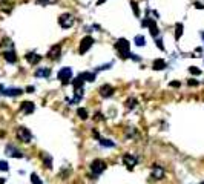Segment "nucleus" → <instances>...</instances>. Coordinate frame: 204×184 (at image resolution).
Masks as SVG:
<instances>
[{
  "label": "nucleus",
  "instance_id": "1",
  "mask_svg": "<svg viewBox=\"0 0 204 184\" xmlns=\"http://www.w3.org/2000/svg\"><path fill=\"white\" fill-rule=\"evenodd\" d=\"M129 46H130V43L126 39H118V42L115 43V48L118 49V52L121 54L123 58L129 57Z\"/></svg>",
  "mask_w": 204,
  "mask_h": 184
},
{
  "label": "nucleus",
  "instance_id": "2",
  "mask_svg": "<svg viewBox=\"0 0 204 184\" xmlns=\"http://www.w3.org/2000/svg\"><path fill=\"white\" fill-rule=\"evenodd\" d=\"M104 169H106V163H104L103 160H94V161L91 163V170L94 172V175L103 174Z\"/></svg>",
  "mask_w": 204,
  "mask_h": 184
},
{
  "label": "nucleus",
  "instance_id": "3",
  "mask_svg": "<svg viewBox=\"0 0 204 184\" xmlns=\"http://www.w3.org/2000/svg\"><path fill=\"white\" fill-rule=\"evenodd\" d=\"M141 26H149V29H151V36H152V37H157V36L160 34V31H158L157 23H155L154 19H144V20L141 22Z\"/></svg>",
  "mask_w": 204,
  "mask_h": 184
},
{
  "label": "nucleus",
  "instance_id": "4",
  "mask_svg": "<svg viewBox=\"0 0 204 184\" xmlns=\"http://www.w3.org/2000/svg\"><path fill=\"white\" fill-rule=\"evenodd\" d=\"M17 138L23 143H31V138H32V134L29 132V129L26 128H19L17 129Z\"/></svg>",
  "mask_w": 204,
  "mask_h": 184
},
{
  "label": "nucleus",
  "instance_id": "5",
  "mask_svg": "<svg viewBox=\"0 0 204 184\" xmlns=\"http://www.w3.org/2000/svg\"><path fill=\"white\" fill-rule=\"evenodd\" d=\"M58 23H60V26H62V28L68 29V28H71V26L74 25V17H72L71 14H63V15H60Z\"/></svg>",
  "mask_w": 204,
  "mask_h": 184
},
{
  "label": "nucleus",
  "instance_id": "6",
  "mask_svg": "<svg viewBox=\"0 0 204 184\" xmlns=\"http://www.w3.org/2000/svg\"><path fill=\"white\" fill-rule=\"evenodd\" d=\"M58 78L62 80L63 85H68L69 80L72 78V71H71V68H63V69H60V71H58Z\"/></svg>",
  "mask_w": 204,
  "mask_h": 184
},
{
  "label": "nucleus",
  "instance_id": "7",
  "mask_svg": "<svg viewBox=\"0 0 204 184\" xmlns=\"http://www.w3.org/2000/svg\"><path fill=\"white\" fill-rule=\"evenodd\" d=\"M123 163H124V166L129 169V170H132L135 166H137V163H138V158L135 157V155H130V153H126L124 157H123Z\"/></svg>",
  "mask_w": 204,
  "mask_h": 184
},
{
  "label": "nucleus",
  "instance_id": "8",
  "mask_svg": "<svg viewBox=\"0 0 204 184\" xmlns=\"http://www.w3.org/2000/svg\"><path fill=\"white\" fill-rule=\"evenodd\" d=\"M94 45V39L91 37V36H86V37H83L82 42H80V54H84V52H87L89 51V48Z\"/></svg>",
  "mask_w": 204,
  "mask_h": 184
},
{
  "label": "nucleus",
  "instance_id": "9",
  "mask_svg": "<svg viewBox=\"0 0 204 184\" xmlns=\"http://www.w3.org/2000/svg\"><path fill=\"white\" fill-rule=\"evenodd\" d=\"M152 178L154 180H163L164 178V169L158 164H154L152 167Z\"/></svg>",
  "mask_w": 204,
  "mask_h": 184
},
{
  "label": "nucleus",
  "instance_id": "10",
  "mask_svg": "<svg viewBox=\"0 0 204 184\" xmlns=\"http://www.w3.org/2000/svg\"><path fill=\"white\" fill-rule=\"evenodd\" d=\"M6 155L14 157V158H22V157H23V153H22L19 149H15L12 144H8V146H6Z\"/></svg>",
  "mask_w": 204,
  "mask_h": 184
},
{
  "label": "nucleus",
  "instance_id": "11",
  "mask_svg": "<svg viewBox=\"0 0 204 184\" xmlns=\"http://www.w3.org/2000/svg\"><path fill=\"white\" fill-rule=\"evenodd\" d=\"M20 109H22V112H25L26 115H29V114L34 112L36 106H34V103H31V101H23V103L20 104Z\"/></svg>",
  "mask_w": 204,
  "mask_h": 184
},
{
  "label": "nucleus",
  "instance_id": "12",
  "mask_svg": "<svg viewBox=\"0 0 204 184\" xmlns=\"http://www.w3.org/2000/svg\"><path fill=\"white\" fill-rule=\"evenodd\" d=\"M2 94L6 95V97H17V95H22L23 91L20 88H8V89H3Z\"/></svg>",
  "mask_w": 204,
  "mask_h": 184
},
{
  "label": "nucleus",
  "instance_id": "13",
  "mask_svg": "<svg viewBox=\"0 0 204 184\" xmlns=\"http://www.w3.org/2000/svg\"><path fill=\"white\" fill-rule=\"evenodd\" d=\"M60 51H62V46L60 45H54L51 48V51L48 52V57L52 58V60H57L60 57Z\"/></svg>",
  "mask_w": 204,
  "mask_h": 184
},
{
  "label": "nucleus",
  "instance_id": "14",
  "mask_svg": "<svg viewBox=\"0 0 204 184\" xmlns=\"http://www.w3.org/2000/svg\"><path fill=\"white\" fill-rule=\"evenodd\" d=\"M112 94H114V88H112L111 85H104V86H101V88H100V95H101V97H104V98L111 97Z\"/></svg>",
  "mask_w": 204,
  "mask_h": 184
},
{
  "label": "nucleus",
  "instance_id": "15",
  "mask_svg": "<svg viewBox=\"0 0 204 184\" xmlns=\"http://www.w3.org/2000/svg\"><path fill=\"white\" fill-rule=\"evenodd\" d=\"M26 60L31 63V65H37L41 60V55H37L36 52H28L26 54Z\"/></svg>",
  "mask_w": 204,
  "mask_h": 184
},
{
  "label": "nucleus",
  "instance_id": "16",
  "mask_svg": "<svg viewBox=\"0 0 204 184\" xmlns=\"http://www.w3.org/2000/svg\"><path fill=\"white\" fill-rule=\"evenodd\" d=\"M3 57H5V60L8 63H15V60H17V55H15V52L12 49L11 51H5L3 52Z\"/></svg>",
  "mask_w": 204,
  "mask_h": 184
},
{
  "label": "nucleus",
  "instance_id": "17",
  "mask_svg": "<svg viewBox=\"0 0 204 184\" xmlns=\"http://www.w3.org/2000/svg\"><path fill=\"white\" fill-rule=\"evenodd\" d=\"M79 77L82 78L83 82H94L95 80V74L94 72H82Z\"/></svg>",
  "mask_w": 204,
  "mask_h": 184
},
{
  "label": "nucleus",
  "instance_id": "18",
  "mask_svg": "<svg viewBox=\"0 0 204 184\" xmlns=\"http://www.w3.org/2000/svg\"><path fill=\"white\" fill-rule=\"evenodd\" d=\"M154 69L155 71H161V69H164L166 68V61H164L163 58H157V60H154Z\"/></svg>",
  "mask_w": 204,
  "mask_h": 184
},
{
  "label": "nucleus",
  "instance_id": "19",
  "mask_svg": "<svg viewBox=\"0 0 204 184\" xmlns=\"http://www.w3.org/2000/svg\"><path fill=\"white\" fill-rule=\"evenodd\" d=\"M83 82L80 77H77V78H74L72 80V86H74V91H80V89H83Z\"/></svg>",
  "mask_w": 204,
  "mask_h": 184
},
{
  "label": "nucleus",
  "instance_id": "20",
  "mask_svg": "<svg viewBox=\"0 0 204 184\" xmlns=\"http://www.w3.org/2000/svg\"><path fill=\"white\" fill-rule=\"evenodd\" d=\"M49 74H51V71L46 68H40V69H37L36 71V77H49Z\"/></svg>",
  "mask_w": 204,
  "mask_h": 184
},
{
  "label": "nucleus",
  "instance_id": "21",
  "mask_svg": "<svg viewBox=\"0 0 204 184\" xmlns=\"http://www.w3.org/2000/svg\"><path fill=\"white\" fill-rule=\"evenodd\" d=\"M181 36H183V23H176L175 25V39L180 40Z\"/></svg>",
  "mask_w": 204,
  "mask_h": 184
},
{
  "label": "nucleus",
  "instance_id": "22",
  "mask_svg": "<svg viewBox=\"0 0 204 184\" xmlns=\"http://www.w3.org/2000/svg\"><path fill=\"white\" fill-rule=\"evenodd\" d=\"M100 144L104 146V147H114V146H115L114 141H111V140H104V138H100Z\"/></svg>",
  "mask_w": 204,
  "mask_h": 184
},
{
  "label": "nucleus",
  "instance_id": "23",
  "mask_svg": "<svg viewBox=\"0 0 204 184\" xmlns=\"http://www.w3.org/2000/svg\"><path fill=\"white\" fill-rule=\"evenodd\" d=\"M77 115H79L82 120H86V118H87V111H86L84 107H79V109H77Z\"/></svg>",
  "mask_w": 204,
  "mask_h": 184
},
{
  "label": "nucleus",
  "instance_id": "24",
  "mask_svg": "<svg viewBox=\"0 0 204 184\" xmlns=\"http://www.w3.org/2000/svg\"><path fill=\"white\" fill-rule=\"evenodd\" d=\"M134 42H135V45H137V46H144V45H146V39H144L143 36H137Z\"/></svg>",
  "mask_w": 204,
  "mask_h": 184
},
{
  "label": "nucleus",
  "instance_id": "25",
  "mask_svg": "<svg viewBox=\"0 0 204 184\" xmlns=\"http://www.w3.org/2000/svg\"><path fill=\"white\" fill-rule=\"evenodd\" d=\"M43 163L46 164L48 169H52V158H51L49 155H45V157H43Z\"/></svg>",
  "mask_w": 204,
  "mask_h": 184
},
{
  "label": "nucleus",
  "instance_id": "26",
  "mask_svg": "<svg viewBox=\"0 0 204 184\" xmlns=\"http://www.w3.org/2000/svg\"><path fill=\"white\" fill-rule=\"evenodd\" d=\"M31 183H32V184H43V181L39 178V175H37V174H32V175H31Z\"/></svg>",
  "mask_w": 204,
  "mask_h": 184
},
{
  "label": "nucleus",
  "instance_id": "27",
  "mask_svg": "<svg viewBox=\"0 0 204 184\" xmlns=\"http://www.w3.org/2000/svg\"><path fill=\"white\" fill-rule=\"evenodd\" d=\"M130 6H132V9H134V14L138 17V15H140V9H138V5H137V2H135V0H132V2H130Z\"/></svg>",
  "mask_w": 204,
  "mask_h": 184
},
{
  "label": "nucleus",
  "instance_id": "28",
  "mask_svg": "<svg viewBox=\"0 0 204 184\" xmlns=\"http://www.w3.org/2000/svg\"><path fill=\"white\" fill-rule=\"evenodd\" d=\"M135 104H137V100H135V98H129V100L126 101V106H127L129 109H134Z\"/></svg>",
  "mask_w": 204,
  "mask_h": 184
},
{
  "label": "nucleus",
  "instance_id": "29",
  "mask_svg": "<svg viewBox=\"0 0 204 184\" xmlns=\"http://www.w3.org/2000/svg\"><path fill=\"white\" fill-rule=\"evenodd\" d=\"M189 71H190V74H193V75H200V74H201V69H198L197 66L189 68Z\"/></svg>",
  "mask_w": 204,
  "mask_h": 184
},
{
  "label": "nucleus",
  "instance_id": "30",
  "mask_svg": "<svg viewBox=\"0 0 204 184\" xmlns=\"http://www.w3.org/2000/svg\"><path fill=\"white\" fill-rule=\"evenodd\" d=\"M8 169H9V166H8V163H6V161H2V160H0V170H3V172H6Z\"/></svg>",
  "mask_w": 204,
  "mask_h": 184
},
{
  "label": "nucleus",
  "instance_id": "31",
  "mask_svg": "<svg viewBox=\"0 0 204 184\" xmlns=\"http://www.w3.org/2000/svg\"><path fill=\"white\" fill-rule=\"evenodd\" d=\"M180 86H181L180 82H172V83H170V88H180Z\"/></svg>",
  "mask_w": 204,
  "mask_h": 184
},
{
  "label": "nucleus",
  "instance_id": "32",
  "mask_svg": "<svg viewBox=\"0 0 204 184\" xmlns=\"http://www.w3.org/2000/svg\"><path fill=\"white\" fill-rule=\"evenodd\" d=\"M187 85H189V86H197V85H198V82H197V80H189V82H187Z\"/></svg>",
  "mask_w": 204,
  "mask_h": 184
},
{
  "label": "nucleus",
  "instance_id": "33",
  "mask_svg": "<svg viewBox=\"0 0 204 184\" xmlns=\"http://www.w3.org/2000/svg\"><path fill=\"white\" fill-rule=\"evenodd\" d=\"M157 46H158L160 49H164V46H163V42H161V40H158V42H157Z\"/></svg>",
  "mask_w": 204,
  "mask_h": 184
},
{
  "label": "nucleus",
  "instance_id": "34",
  "mask_svg": "<svg viewBox=\"0 0 204 184\" xmlns=\"http://www.w3.org/2000/svg\"><path fill=\"white\" fill-rule=\"evenodd\" d=\"M26 92L32 94V92H34V88H32V86H28V88H26Z\"/></svg>",
  "mask_w": 204,
  "mask_h": 184
},
{
  "label": "nucleus",
  "instance_id": "35",
  "mask_svg": "<svg viewBox=\"0 0 204 184\" xmlns=\"http://www.w3.org/2000/svg\"><path fill=\"white\" fill-rule=\"evenodd\" d=\"M92 135H94L95 138H98V140H100V135H98V132H97V131H94V132H92Z\"/></svg>",
  "mask_w": 204,
  "mask_h": 184
},
{
  "label": "nucleus",
  "instance_id": "36",
  "mask_svg": "<svg viewBox=\"0 0 204 184\" xmlns=\"http://www.w3.org/2000/svg\"><path fill=\"white\" fill-rule=\"evenodd\" d=\"M195 6H197L198 9H203V8H204V6H203V5H201V3H195Z\"/></svg>",
  "mask_w": 204,
  "mask_h": 184
},
{
  "label": "nucleus",
  "instance_id": "37",
  "mask_svg": "<svg viewBox=\"0 0 204 184\" xmlns=\"http://www.w3.org/2000/svg\"><path fill=\"white\" fill-rule=\"evenodd\" d=\"M104 2H106V0H98V2H97V5H103Z\"/></svg>",
  "mask_w": 204,
  "mask_h": 184
},
{
  "label": "nucleus",
  "instance_id": "38",
  "mask_svg": "<svg viewBox=\"0 0 204 184\" xmlns=\"http://www.w3.org/2000/svg\"><path fill=\"white\" fill-rule=\"evenodd\" d=\"M0 184H5V178H0Z\"/></svg>",
  "mask_w": 204,
  "mask_h": 184
},
{
  "label": "nucleus",
  "instance_id": "39",
  "mask_svg": "<svg viewBox=\"0 0 204 184\" xmlns=\"http://www.w3.org/2000/svg\"><path fill=\"white\" fill-rule=\"evenodd\" d=\"M0 92H3V86L2 85H0Z\"/></svg>",
  "mask_w": 204,
  "mask_h": 184
},
{
  "label": "nucleus",
  "instance_id": "40",
  "mask_svg": "<svg viewBox=\"0 0 204 184\" xmlns=\"http://www.w3.org/2000/svg\"><path fill=\"white\" fill-rule=\"evenodd\" d=\"M39 2H40V3H43V2H45V3H46V2H48V0H39Z\"/></svg>",
  "mask_w": 204,
  "mask_h": 184
},
{
  "label": "nucleus",
  "instance_id": "41",
  "mask_svg": "<svg viewBox=\"0 0 204 184\" xmlns=\"http://www.w3.org/2000/svg\"><path fill=\"white\" fill-rule=\"evenodd\" d=\"M200 184H204V181H203V183H200Z\"/></svg>",
  "mask_w": 204,
  "mask_h": 184
}]
</instances>
